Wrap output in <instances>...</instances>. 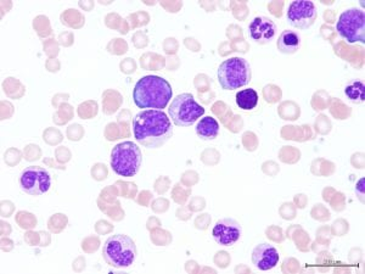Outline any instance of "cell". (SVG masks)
<instances>
[{
	"instance_id": "8fae6325",
	"label": "cell",
	"mask_w": 365,
	"mask_h": 274,
	"mask_svg": "<svg viewBox=\"0 0 365 274\" xmlns=\"http://www.w3.org/2000/svg\"><path fill=\"white\" fill-rule=\"evenodd\" d=\"M249 34L253 42L262 46L268 44L275 38L277 25L269 17H255L250 24Z\"/></svg>"
},
{
	"instance_id": "9a60e30c",
	"label": "cell",
	"mask_w": 365,
	"mask_h": 274,
	"mask_svg": "<svg viewBox=\"0 0 365 274\" xmlns=\"http://www.w3.org/2000/svg\"><path fill=\"white\" fill-rule=\"evenodd\" d=\"M344 96L353 104H363L365 99V86L361 81H354L344 87Z\"/></svg>"
},
{
	"instance_id": "8992f818",
	"label": "cell",
	"mask_w": 365,
	"mask_h": 274,
	"mask_svg": "<svg viewBox=\"0 0 365 274\" xmlns=\"http://www.w3.org/2000/svg\"><path fill=\"white\" fill-rule=\"evenodd\" d=\"M205 108L196 101L190 93L175 96L168 108V115L178 127H190L204 116Z\"/></svg>"
},
{
	"instance_id": "30bf717a",
	"label": "cell",
	"mask_w": 365,
	"mask_h": 274,
	"mask_svg": "<svg viewBox=\"0 0 365 274\" xmlns=\"http://www.w3.org/2000/svg\"><path fill=\"white\" fill-rule=\"evenodd\" d=\"M212 235L218 245L232 246L237 244L242 235V227L237 220L227 217L217 220Z\"/></svg>"
},
{
	"instance_id": "52a82bcc",
	"label": "cell",
	"mask_w": 365,
	"mask_h": 274,
	"mask_svg": "<svg viewBox=\"0 0 365 274\" xmlns=\"http://www.w3.org/2000/svg\"><path fill=\"white\" fill-rule=\"evenodd\" d=\"M336 31L344 41L351 43H365V14L358 8L344 10L339 17Z\"/></svg>"
},
{
	"instance_id": "5b68a950",
	"label": "cell",
	"mask_w": 365,
	"mask_h": 274,
	"mask_svg": "<svg viewBox=\"0 0 365 274\" xmlns=\"http://www.w3.org/2000/svg\"><path fill=\"white\" fill-rule=\"evenodd\" d=\"M111 167L120 177H134L140 170L143 162L141 150L133 141L117 144L111 151Z\"/></svg>"
},
{
	"instance_id": "277c9868",
	"label": "cell",
	"mask_w": 365,
	"mask_h": 274,
	"mask_svg": "<svg viewBox=\"0 0 365 274\" xmlns=\"http://www.w3.org/2000/svg\"><path fill=\"white\" fill-rule=\"evenodd\" d=\"M217 76L222 89L234 91L251 82L252 70L245 59L230 58L220 64Z\"/></svg>"
},
{
	"instance_id": "3957f363",
	"label": "cell",
	"mask_w": 365,
	"mask_h": 274,
	"mask_svg": "<svg viewBox=\"0 0 365 274\" xmlns=\"http://www.w3.org/2000/svg\"><path fill=\"white\" fill-rule=\"evenodd\" d=\"M138 250L132 238L125 234L111 235L103 246V258L108 266L125 268L133 265Z\"/></svg>"
},
{
	"instance_id": "7c38bea8",
	"label": "cell",
	"mask_w": 365,
	"mask_h": 274,
	"mask_svg": "<svg viewBox=\"0 0 365 274\" xmlns=\"http://www.w3.org/2000/svg\"><path fill=\"white\" fill-rule=\"evenodd\" d=\"M280 260L277 248L270 244H259L252 251V262L259 270H269L277 266Z\"/></svg>"
},
{
	"instance_id": "2e32d148",
	"label": "cell",
	"mask_w": 365,
	"mask_h": 274,
	"mask_svg": "<svg viewBox=\"0 0 365 274\" xmlns=\"http://www.w3.org/2000/svg\"><path fill=\"white\" fill-rule=\"evenodd\" d=\"M237 104L239 108L246 110V111L253 110L258 104L257 91L252 89V88L237 91Z\"/></svg>"
},
{
	"instance_id": "ba28073f",
	"label": "cell",
	"mask_w": 365,
	"mask_h": 274,
	"mask_svg": "<svg viewBox=\"0 0 365 274\" xmlns=\"http://www.w3.org/2000/svg\"><path fill=\"white\" fill-rule=\"evenodd\" d=\"M20 188L31 196H41L46 194L51 187V177L49 172L43 167H26L20 175Z\"/></svg>"
},
{
	"instance_id": "9c48e42d",
	"label": "cell",
	"mask_w": 365,
	"mask_h": 274,
	"mask_svg": "<svg viewBox=\"0 0 365 274\" xmlns=\"http://www.w3.org/2000/svg\"><path fill=\"white\" fill-rule=\"evenodd\" d=\"M318 13L316 5L309 0H295L287 9V21L297 29H308L314 25Z\"/></svg>"
},
{
	"instance_id": "6da1fadb",
	"label": "cell",
	"mask_w": 365,
	"mask_h": 274,
	"mask_svg": "<svg viewBox=\"0 0 365 274\" xmlns=\"http://www.w3.org/2000/svg\"><path fill=\"white\" fill-rule=\"evenodd\" d=\"M135 141L146 149H158L173 137V126L162 110H143L133 118Z\"/></svg>"
},
{
	"instance_id": "4fadbf2b",
	"label": "cell",
	"mask_w": 365,
	"mask_h": 274,
	"mask_svg": "<svg viewBox=\"0 0 365 274\" xmlns=\"http://www.w3.org/2000/svg\"><path fill=\"white\" fill-rule=\"evenodd\" d=\"M279 51L282 54H295L301 46V38L296 31L285 29L277 42Z\"/></svg>"
},
{
	"instance_id": "7a4b0ae2",
	"label": "cell",
	"mask_w": 365,
	"mask_h": 274,
	"mask_svg": "<svg viewBox=\"0 0 365 274\" xmlns=\"http://www.w3.org/2000/svg\"><path fill=\"white\" fill-rule=\"evenodd\" d=\"M173 98L168 81L160 76H145L138 81L133 89L134 103L139 108L162 110Z\"/></svg>"
},
{
	"instance_id": "5bb4252c",
	"label": "cell",
	"mask_w": 365,
	"mask_h": 274,
	"mask_svg": "<svg viewBox=\"0 0 365 274\" xmlns=\"http://www.w3.org/2000/svg\"><path fill=\"white\" fill-rule=\"evenodd\" d=\"M196 134L202 141H213L220 134V125L216 118L212 116H206L199 121L196 126Z\"/></svg>"
}]
</instances>
